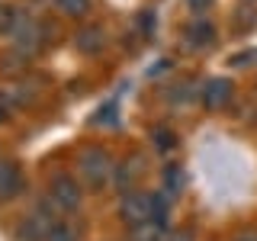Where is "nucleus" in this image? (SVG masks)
<instances>
[{
	"instance_id": "2eb2a0df",
	"label": "nucleus",
	"mask_w": 257,
	"mask_h": 241,
	"mask_svg": "<svg viewBox=\"0 0 257 241\" xmlns=\"http://www.w3.org/2000/svg\"><path fill=\"white\" fill-rule=\"evenodd\" d=\"M257 61V48H251V52H241L231 58V64H238V68H247V64H254Z\"/></svg>"
},
{
	"instance_id": "20e7f679",
	"label": "nucleus",
	"mask_w": 257,
	"mask_h": 241,
	"mask_svg": "<svg viewBox=\"0 0 257 241\" xmlns=\"http://www.w3.org/2000/svg\"><path fill=\"white\" fill-rule=\"evenodd\" d=\"M48 199H55V206L64 209V212L77 209L80 206V183H77V177L58 171L52 180H48Z\"/></svg>"
},
{
	"instance_id": "4468645a",
	"label": "nucleus",
	"mask_w": 257,
	"mask_h": 241,
	"mask_svg": "<svg viewBox=\"0 0 257 241\" xmlns=\"http://www.w3.org/2000/svg\"><path fill=\"white\" fill-rule=\"evenodd\" d=\"M13 23H16V10L13 7H0V32H13Z\"/></svg>"
},
{
	"instance_id": "f3484780",
	"label": "nucleus",
	"mask_w": 257,
	"mask_h": 241,
	"mask_svg": "<svg viewBox=\"0 0 257 241\" xmlns=\"http://www.w3.org/2000/svg\"><path fill=\"white\" fill-rule=\"evenodd\" d=\"M209 4H212V0H187V7L193 13H203V10H209Z\"/></svg>"
},
{
	"instance_id": "6ab92c4d",
	"label": "nucleus",
	"mask_w": 257,
	"mask_h": 241,
	"mask_svg": "<svg viewBox=\"0 0 257 241\" xmlns=\"http://www.w3.org/2000/svg\"><path fill=\"white\" fill-rule=\"evenodd\" d=\"M167 241H190V235H174V238H167Z\"/></svg>"
},
{
	"instance_id": "a211bd4d",
	"label": "nucleus",
	"mask_w": 257,
	"mask_h": 241,
	"mask_svg": "<svg viewBox=\"0 0 257 241\" xmlns=\"http://www.w3.org/2000/svg\"><path fill=\"white\" fill-rule=\"evenodd\" d=\"M235 241H257V231H241Z\"/></svg>"
},
{
	"instance_id": "0eeeda50",
	"label": "nucleus",
	"mask_w": 257,
	"mask_h": 241,
	"mask_svg": "<svg viewBox=\"0 0 257 241\" xmlns=\"http://www.w3.org/2000/svg\"><path fill=\"white\" fill-rule=\"evenodd\" d=\"M23 190H26V177H23L20 164L0 161V199H16Z\"/></svg>"
},
{
	"instance_id": "f8f14e48",
	"label": "nucleus",
	"mask_w": 257,
	"mask_h": 241,
	"mask_svg": "<svg viewBox=\"0 0 257 241\" xmlns=\"http://www.w3.org/2000/svg\"><path fill=\"white\" fill-rule=\"evenodd\" d=\"M58 10L64 16H87L90 13V0H58Z\"/></svg>"
},
{
	"instance_id": "f257e3e1",
	"label": "nucleus",
	"mask_w": 257,
	"mask_h": 241,
	"mask_svg": "<svg viewBox=\"0 0 257 241\" xmlns=\"http://www.w3.org/2000/svg\"><path fill=\"white\" fill-rule=\"evenodd\" d=\"M77 171L90 190H103L112 180V174H116V164H112V155L106 148L87 145V148L77 151Z\"/></svg>"
},
{
	"instance_id": "ddd939ff",
	"label": "nucleus",
	"mask_w": 257,
	"mask_h": 241,
	"mask_svg": "<svg viewBox=\"0 0 257 241\" xmlns=\"http://www.w3.org/2000/svg\"><path fill=\"white\" fill-rule=\"evenodd\" d=\"M48 241H77V228L68 222H58L52 228V235H48Z\"/></svg>"
},
{
	"instance_id": "39448f33",
	"label": "nucleus",
	"mask_w": 257,
	"mask_h": 241,
	"mask_svg": "<svg viewBox=\"0 0 257 241\" xmlns=\"http://www.w3.org/2000/svg\"><path fill=\"white\" fill-rule=\"evenodd\" d=\"M231 96H235V84H231L228 77H212V80H206V87H203V106L209 112H219L231 103Z\"/></svg>"
},
{
	"instance_id": "aec40b11",
	"label": "nucleus",
	"mask_w": 257,
	"mask_h": 241,
	"mask_svg": "<svg viewBox=\"0 0 257 241\" xmlns=\"http://www.w3.org/2000/svg\"><path fill=\"white\" fill-rule=\"evenodd\" d=\"M0 119H4V106H0Z\"/></svg>"
},
{
	"instance_id": "9d476101",
	"label": "nucleus",
	"mask_w": 257,
	"mask_h": 241,
	"mask_svg": "<svg viewBox=\"0 0 257 241\" xmlns=\"http://www.w3.org/2000/svg\"><path fill=\"white\" fill-rule=\"evenodd\" d=\"M164 190L167 193H183V171H180V164H167L164 167Z\"/></svg>"
},
{
	"instance_id": "6e6552de",
	"label": "nucleus",
	"mask_w": 257,
	"mask_h": 241,
	"mask_svg": "<svg viewBox=\"0 0 257 241\" xmlns=\"http://www.w3.org/2000/svg\"><path fill=\"white\" fill-rule=\"evenodd\" d=\"M183 32H187V42L193 48H209V45L215 42V26L209 20H193Z\"/></svg>"
},
{
	"instance_id": "dca6fc26",
	"label": "nucleus",
	"mask_w": 257,
	"mask_h": 241,
	"mask_svg": "<svg viewBox=\"0 0 257 241\" xmlns=\"http://www.w3.org/2000/svg\"><path fill=\"white\" fill-rule=\"evenodd\" d=\"M142 26H145V36H151V29H155V10L142 13Z\"/></svg>"
},
{
	"instance_id": "423d86ee",
	"label": "nucleus",
	"mask_w": 257,
	"mask_h": 241,
	"mask_svg": "<svg viewBox=\"0 0 257 241\" xmlns=\"http://www.w3.org/2000/svg\"><path fill=\"white\" fill-rule=\"evenodd\" d=\"M145 177V158L142 155H132V158H125L122 164H116V174H112V180H116V187L119 193H132L135 190V183H139Z\"/></svg>"
},
{
	"instance_id": "9b49d317",
	"label": "nucleus",
	"mask_w": 257,
	"mask_h": 241,
	"mask_svg": "<svg viewBox=\"0 0 257 241\" xmlns=\"http://www.w3.org/2000/svg\"><path fill=\"white\" fill-rule=\"evenodd\" d=\"M151 139H155V148H158V151H171L174 145H177V135H174L167 126H158L155 132H151Z\"/></svg>"
},
{
	"instance_id": "7ed1b4c3",
	"label": "nucleus",
	"mask_w": 257,
	"mask_h": 241,
	"mask_svg": "<svg viewBox=\"0 0 257 241\" xmlns=\"http://www.w3.org/2000/svg\"><path fill=\"white\" fill-rule=\"evenodd\" d=\"M119 215L128 222V225H148L155 222V196L151 193H125L122 196V206H119Z\"/></svg>"
},
{
	"instance_id": "f03ea898",
	"label": "nucleus",
	"mask_w": 257,
	"mask_h": 241,
	"mask_svg": "<svg viewBox=\"0 0 257 241\" xmlns=\"http://www.w3.org/2000/svg\"><path fill=\"white\" fill-rule=\"evenodd\" d=\"M55 225H58V215L48 206V199H42V203L32 209V215H26V222L20 225L16 235H20V241H48Z\"/></svg>"
},
{
	"instance_id": "1a4fd4ad",
	"label": "nucleus",
	"mask_w": 257,
	"mask_h": 241,
	"mask_svg": "<svg viewBox=\"0 0 257 241\" xmlns=\"http://www.w3.org/2000/svg\"><path fill=\"white\" fill-rule=\"evenodd\" d=\"M74 45H77V52H84V55H96L103 48V29L100 26L80 29L77 36H74Z\"/></svg>"
}]
</instances>
